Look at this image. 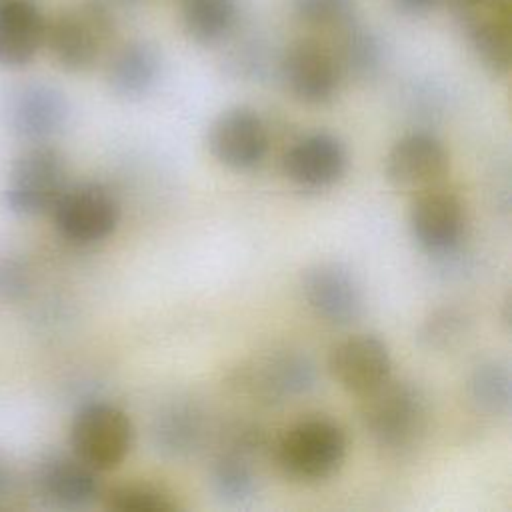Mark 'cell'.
Returning a JSON list of instances; mask_svg holds the SVG:
<instances>
[{"mask_svg":"<svg viewBox=\"0 0 512 512\" xmlns=\"http://www.w3.org/2000/svg\"><path fill=\"white\" fill-rule=\"evenodd\" d=\"M112 32L114 20L104 6L80 4L48 20L44 46L62 70L86 72L104 54Z\"/></svg>","mask_w":512,"mask_h":512,"instance_id":"8992f818","label":"cell"},{"mask_svg":"<svg viewBox=\"0 0 512 512\" xmlns=\"http://www.w3.org/2000/svg\"><path fill=\"white\" fill-rule=\"evenodd\" d=\"M162 74V54L148 40L122 44L108 60L106 82L112 94L122 100H142L158 84Z\"/></svg>","mask_w":512,"mask_h":512,"instance_id":"d6986e66","label":"cell"},{"mask_svg":"<svg viewBox=\"0 0 512 512\" xmlns=\"http://www.w3.org/2000/svg\"><path fill=\"white\" fill-rule=\"evenodd\" d=\"M358 398L360 424L378 448L406 454L420 446L430 422L428 396L420 384L390 376Z\"/></svg>","mask_w":512,"mask_h":512,"instance_id":"6da1fadb","label":"cell"},{"mask_svg":"<svg viewBox=\"0 0 512 512\" xmlns=\"http://www.w3.org/2000/svg\"><path fill=\"white\" fill-rule=\"evenodd\" d=\"M476 60L494 76L512 66V0H448Z\"/></svg>","mask_w":512,"mask_h":512,"instance_id":"ba28073f","label":"cell"},{"mask_svg":"<svg viewBox=\"0 0 512 512\" xmlns=\"http://www.w3.org/2000/svg\"><path fill=\"white\" fill-rule=\"evenodd\" d=\"M180 22L190 40L218 44L238 22V0H180Z\"/></svg>","mask_w":512,"mask_h":512,"instance_id":"7402d4cb","label":"cell"},{"mask_svg":"<svg viewBox=\"0 0 512 512\" xmlns=\"http://www.w3.org/2000/svg\"><path fill=\"white\" fill-rule=\"evenodd\" d=\"M336 42L332 48L342 76H350L354 80H372L380 74L386 50L380 38L362 26L358 20L334 32Z\"/></svg>","mask_w":512,"mask_h":512,"instance_id":"44dd1931","label":"cell"},{"mask_svg":"<svg viewBox=\"0 0 512 512\" xmlns=\"http://www.w3.org/2000/svg\"><path fill=\"white\" fill-rule=\"evenodd\" d=\"M408 228L414 242L428 254L454 252L466 230L462 200L442 186L414 196L408 212Z\"/></svg>","mask_w":512,"mask_h":512,"instance_id":"9a60e30c","label":"cell"},{"mask_svg":"<svg viewBox=\"0 0 512 512\" xmlns=\"http://www.w3.org/2000/svg\"><path fill=\"white\" fill-rule=\"evenodd\" d=\"M348 170L346 144L332 132H310L290 144L282 156L284 176L298 188L324 190Z\"/></svg>","mask_w":512,"mask_h":512,"instance_id":"e0dca14e","label":"cell"},{"mask_svg":"<svg viewBox=\"0 0 512 512\" xmlns=\"http://www.w3.org/2000/svg\"><path fill=\"white\" fill-rule=\"evenodd\" d=\"M470 330V318L462 308L442 306L432 310L418 328V340L426 350H450Z\"/></svg>","mask_w":512,"mask_h":512,"instance_id":"484cf974","label":"cell"},{"mask_svg":"<svg viewBox=\"0 0 512 512\" xmlns=\"http://www.w3.org/2000/svg\"><path fill=\"white\" fill-rule=\"evenodd\" d=\"M316 364L300 350H274L240 362L228 374V386L262 406H278L308 394L316 386Z\"/></svg>","mask_w":512,"mask_h":512,"instance_id":"3957f363","label":"cell"},{"mask_svg":"<svg viewBox=\"0 0 512 512\" xmlns=\"http://www.w3.org/2000/svg\"><path fill=\"white\" fill-rule=\"evenodd\" d=\"M46 24L34 0H0V66H28L44 48Z\"/></svg>","mask_w":512,"mask_h":512,"instance_id":"ac0fdd59","label":"cell"},{"mask_svg":"<svg viewBox=\"0 0 512 512\" xmlns=\"http://www.w3.org/2000/svg\"><path fill=\"white\" fill-rule=\"evenodd\" d=\"M346 450V432L336 420L308 416L284 430L274 446V460L286 478L312 484L334 476Z\"/></svg>","mask_w":512,"mask_h":512,"instance_id":"7a4b0ae2","label":"cell"},{"mask_svg":"<svg viewBox=\"0 0 512 512\" xmlns=\"http://www.w3.org/2000/svg\"><path fill=\"white\" fill-rule=\"evenodd\" d=\"M56 232L70 244L92 246L114 234L120 202L102 182L68 184L50 210Z\"/></svg>","mask_w":512,"mask_h":512,"instance_id":"52a82bcc","label":"cell"},{"mask_svg":"<svg viewBox=\"0 0 512 512\" xmlns=\"http://www.w3.org/2000/svg\"><path fill=\"white\" fill-rule=\"evenodd\" d=\"M308 308L332 326H350L364 314V288L350 266L336 260L310 264L300 276Z\"/></svg>","mask_w":512,"mask_h":512,"instance_id":"8fae6325","label":"cell"},{"mask_svg":"<svg viewBox=\"0 0 512 512\" xmlns=\"http://www.w3.org/2000/svg\"><path fill=\"white\" fill-rule=\"evenodd\" d=\"M134 436V424L120 406L106 400H90L74 412L68 444L74 456L102 474L126 460L134 446Z\"/></svg>","mask_w":512,"mask_h":512,"instance_id":"5b68a950","label":"cell"},{"mask_svg":"<svg viewBox=\"0 0 512 512\" xmlns=\"http://www.w3.org/2000/svg\"><path fill=\"white\" fill-rule=\"evenodd\" d=\"M206 146L218 164L248 172L258 168L268 154V126L254 108L230 106L210 122Z\"/></svg>","mask_w":512,"mask_h":512,"instance_id":"7c38bea8","label":"cell"},{"mask_svg":"<svg viewBox=\"0 0 512 512\" xmlns=\"http://www.w3.org/2000/svg\"><path fill=\"white\" fill-rule=\"evenodd\" d=\"M68 184V160L62 150L52 142L28 144L8 170L2 200L12 214L36 218L50 214Z\"/></svg>","mask_w":512,"mask_h":512,"instance_id":"277c9868","label":"cell"},{"mask_svg":"<svg viewBox=\"0 0 512 512\" xmlns=\"http://www.w3.org/2000/svg\"><path fill=\"white\" fill-rule=\"evenodd\" d=\"M18 484V474L10 460L0 452V506L8 502V498L14 494Z\"/></svg>","mask_w":512,"mask_h":512,"instance_id":"f546056e","label":"cell"},{"mask_svg":"<svg viewBox=\"0 0 512 512\" xmlns=\"http://www.w3.org/2000/svg\"><path fill=\"white\" fill-rule=\"evenodd\" d=\"M102 504L112 512H176L182 508L166 486L148 480L114 484L104 490Z\"/></svg>","mask_w":512,"mask_h":512,"instance_id":"d4e9b609","label":"cell"},{"mask_svg":"<svg viewBox=\"0 0 512 512\" xmlns=\"http://www.w3.org/2000/svg\"><path fill=\"white\" fill-rule=\"evenodd\" d=\"M206 432V414L192 400H172L164 404L150 426L154 450L172 460L194 454L204 444Z\"/></svg>","mask_w":512,"mask_h":512,"instance_id":"ffe728a7","label":"cell"},{"mask_svg":"<svg viewBox=\"0 0 512 512\" xmlns=\"http://www.w3.org/2000/svg\"><path fill=\"white\" fill-rule=\"evenodd\" d=\"M470 402L488 416H506L512 406V374L504 360L488 358L468 376Z\"/></svg>","mask_w":512,"mask_h":512,"instance_id":"cb8c5ba5","label":"cell"},{"mask_svg":"<svg viewBox=\"0 0 512 512\" xmlns=\"http://www.w3.org/2000/svg\"><path fill=\"white\" fill-rule=\"evenodd\" d=\"M278 72L284 88L310 106L332 102L344 78L332 48L314 38L292 42L280 58Z\"/></svg>","mask_w":512,"mask_h":512,"instance_id":"4fadbf2b","label":"cell"},{"mask_svg":"<svg viewBox=\"0 0 512 512\" xmlns=\"http://www.w3.org/2000/svg\"><path fill=\"white\" fill-rule=\"evenodd\" d=\"M208 482L218 500L242 506L258 494V474L254 460L230 450H220L210 464Z\"/></svg>","mask_w":512,"mask_h":512,"instance_id":"603a6c76","label":"cell"},{"mask_svg":"<svg viewBox=\"0 0 512 512\" xmlns=\"http://www.w3.org/2000/svg\"><path fill=\"white\" fill-rule=\"evenodd\" d=\"M32 494L58 510H84L102 500L100 472L72 452H44L30 470Z\"/></svg>","mask_w":512,"mask_h":512,"instance_id":"9c48e42d","label":"cell"},{"mask_svg":"<svg viewBox=\"0 0 512 512\" xmlns=\"http://www.w3.org/2000/svg\"><path fill=\"white\" fill-rule=\"evenodd\" d=\"M70 114L68 96L44 80L16 86L6 100L8 130L28 144L52 142L68 126Z\"/></svg>","mask_w":512,"mask_h":512,"instance_id":"30bf717a","label":"cell"},{"mask_svg":"<svg viewBox=\"0 0 512 512\" xmlns=\"http://www.w3.org/2000/svg\"><path fill=\"white\" fill-rule=\"evenodd\" d=\"M328 372L342 390L362 396L392 376L390 348L376 334H352L332 346Z\"/></svg>","mask_w":512,"mask_h":512,"instance_id":"2e32d148","label":"cell"},{"mask_svg":"<svg viewBox=\"0 0 512 512\" xmlns=\"http://www.w3.org/2000/svg\"><path fill=\"white\" fill-rule=\"evenodd\" d=\"M220 450H230L256 460L272 448L264 426L252 420H234L220 432Z\"/></svg>","mask_w":512,"mask_h":512,"instance_id":"83f0119b","label":"cell"},{"mask_svg":"<svg viewBox=\"0 0 512 512\" xmlns=\"http://www.w3.org/2000/svg\"><path fill=\"white\" fill-rule=\"evenodd\" d=\"M450 172V154L442 140L430 132H410L398 138L386 158L388 184L404 194H420L442 186Z\"/></svg>","mask_w":512,"mask_h":512,"instance_id":"5bb4252c","label":"cell"},{"mask_svg":"<svg viewBox=\"0 0 512 512\" xmlns=\"http://www.w3.org/2000/svg\"><path fill=\"white\" fill-rule=\"evenodd\" d=\"M442 0H394V6L400 14L406 16H424L434 10Z\"/></svg>","mask_w":512,"mask_h":512,"instance_id":"4dcf8cb0","label":"cell"},{"mask_svg":"<svg viewBox=\"0 0 512 512\" xmlns=\"http://www.w3.org/2000/svg\"><path fill=\"white\" fill-rule=\"evenodd\" d=\"M292 12L304 26L332 34L358 20L354 0H292Z\"/></svg>","mask_w":512,"mask_h":512,"instance_id":"4316f807","label":"cell"},{"mask_svg":"<svg viewBox=\"0 0 512 512\" xmlns=\"http://www.w3.org/2000/svg\"><path fill=\"white\" fill-rule=\"evenodd\" d=\"M32 272L28 264L10 254L0 252V300L18 302L30 294Z\"/></svg>","mask_w":512,"mask_h":512,"instance_id":"f1b7e54d","label":"cell"}]
</instances>
